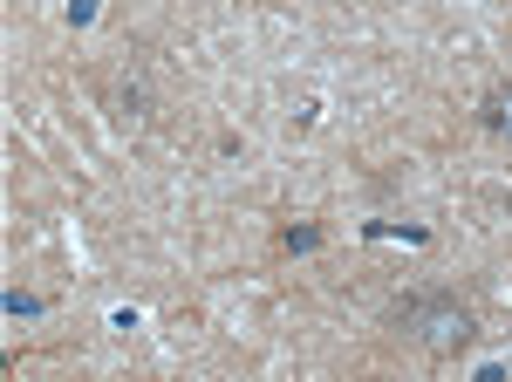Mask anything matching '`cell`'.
Listing matches in <instances>:
<instances>
[{"label": "cell", "mask_w": 512, "mask_h": 382, "mask_svg": "<svg viewBox=\"0 0 512 382\" xmlns=\"http://www.w3.org/2000/svg\"><path fill=\"white\" fill-rule=\"evenodd\" d=\"M396 335L417 342L424 355H465L478 342V321L458 294H410L396 307Z\"/></svg>", "instance_id": "obj_1"}, {"label": "cell", "mask_w": 512, "mask_h": 382, "mask_svg": "<svg viewBox=\"0 0 512 382\" xmlns=\"http://www.w3.org/2000/svg\"><path fill=\"white\" fill-rule=\"evenodd\" d=\"M499 130H512V96H499Z\"/></svg>", "instance_id": "obj_2"}]
</instances>
